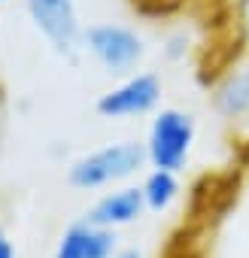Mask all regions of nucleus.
Masks as SVG:
<instances>
[{"label":"nucleus","instance_id":"4","mask_svg":"<svg viewBox=\"0 0 249 258\" xmlns=\"http://www.w3.org/2000/svg\"><path fill=\"white\" fill-rule=\"evenodd\" d=\"M85 46L88 52L109 70V73H125L131 70L140 55H143V43L134 31L118 28V25H97L88 28L85 34Z\"/></svg>","mask_w":249,"mask_h":258},{"label":"nucleus","instance_id":"2","mask_svg":"<svg viewBox=\"0 0 249 258\" xmlns=\"http://www.w3.org/2000/svg\"><path fill=\"white\" fill-rule=\"evenodd\" d=\"M146 161L158 170H173L179 173L195 146V121L182 109H161L152 124H149V137H146Z\"/></svg>","mask_w":249,"mask_h":258},{"label":"nucleus","instance_id":"11","mask_svg":"<svg viewBox=\"0 0 249 258\" xmlns=\"http://www.w3.org/2000/svg\"><path fill=\"white\" fill-rule=\"evenodd\" d=\"M115 258H143V252L140 249H118Z\"/></svg>","mask_w":249,"mask_h":258},{"label":"nucleus","instance_id":"7","mask_svg":"<svg viewBox=\"0 0 249 258\" xmlns=\"http://www.w3.org/2000/svg\"><path fill=\"white\" fill-rule=\"evenodd\" d=\"M143 213H146V201H143L140 185H115L91 204L85 219L106 231H121V228L134 225Z\"/></svg>","mask_w":249,"mask_h":258},{"label":"nucleus","instance_id":"6","mask_svg":"<svg viewBox=\"0 0 249 258\" xmlns=\"http://www.w3.org/2000/svg\"><path fill=\"white\" fill-rule=\"evenodd\" d=\"M118 240L115 231H106L88 219L67 225L52 249V258H115Z\"/></svg>","mask_w":249,"mask_h":258},{"label":"nucleus","instance_id":"5","mask_svg":"<svg viewBox=\"0 0 249 258\" xmlns=\"http://www.w3.org/2000/svg\"><path fill=\"white\" fill-rule=\"evenodd\" d=\"M28 10L43 31V37L64 55H73L79 46V19L70 0H28Z\"/></svg>","mask_w":249,"mask_h":258},{"label":"nucleus","instance_id":"10","mask_svg":"<svg viewBox=\"0 0 249 258\" xmlns=\"http://www.w3.org/2000/svg\"><path fill=\"white\" fill-rule=\"evenodd\" d=\"M0 258H16V243L4 225H0Z\"/></svg>","mask_w":249,"mask_h":258},{"label":"nucleus","instance_id":"9","mask_svg":"<svg viewBox=\"0 0 249 258\" xmlns=\"http://www.w3.org/2000/svg\"><path fill=\"white\" fill-rule=\"evenodd\" d=\"M140 191H143V201H146V213H167L179 198V176L173 170L152 167L143 176Z\"/></svg>","mask_w":249,"mask_h":258},{"label":"nucleus","instance_id":"1","mask_svg":"<svg viewBox=\"0 0 249 258\" xmlns=\"http://www.w3.org/2000/svg\"><path fill=\"white\" fill-rule=\"evenodd\" d=\"M146 161V146L137 140H118L106 143L82 158H76L67 170V179L79 191H97V188H115L125 185Z\"/></svg>","mask_w":249,"mask_h":258},{"label":"nucleus","instance_id":"8","mask_svg":"<svg viewBox=\"0 0 249 258\" xmlns=\"http://www.w3.org/2000/svg\"><path fill=\"white\" fill-rule=\"evenodd\" d=\"M216 112L228 121L249 118V67H240L225 76V82L216 88Z\"/></svg>","mask_w":249,"mask_h":258},{"label":"nucleus","instance_id":"3","mask_svg":"<svg viewBox=\"0 0 249 258\" xmlns=\"http://www.w3.org/2000/svg\"><path fill=\"white\" fill-rule=\"evenodd\" d=\"M161 100V79L155 73H137L128 76L121 85L109 88L97 100V112L103 118H134L146 115L158 106Z\"/></svg>","mask_w":249,"mask_h":258}]
</instances>
